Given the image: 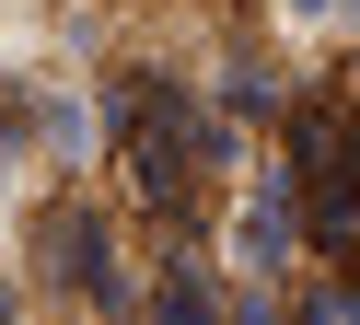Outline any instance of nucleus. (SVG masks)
<instances>
[{"mask_svg": "<svg viewBox=\"0 0 360 325\" xmlns=\"http://www.w3.org/2000/svg\"><path fill=\"white\" fill-rule=\"evenodd\" d=\"M117 128H128V186H140L151 209H186V174L221 162V128L198 105H174L163 82H128L117 93Z\"/></svg>", "mask_w": 360, "mask_h": 325, "instance_id": "1", "label": "nucleus"}, {"mask_svg": "<svg viewBox=\"0 0 360 325\" xmlns=\"http://www.w3.org/2000/svg\"><path fill=\"white\" fill-rule=\"evenodd\" d=\"M290 174H302L314 244H360V151H349L337 116H302V128H290Z\"/></svg>", "mask_w": 360, "mask_h": 325, "instance_id": "2", "label": "nucleus"}, {"mask_svg": "<svg viewBox=\"0 0 360 325\" xmlns=\"http://www.w3.org/2000/svg\"><path fill=\"white\" fill-rule=\"evenodd\" d=\"M58 279L82 302H117V255H105V221H58Z\"/></svg>", "mask_w": 360, "mask_h": 325, "instance_id": "3", "label": "nucleus"}, {"mask_svg": "<svg viewBox=\"0 0 360 325\" xmlns=\"http://www.w3.org/2000/svg\"><path fill=\"white\" fill-rule=\"evenodd\" d=\"M290 12H337V0H290Z\"/></svg>", "mask_w": 360, "mask_h": 325, "instance_id": "4", "label": "nucleus"}]
</instances>
